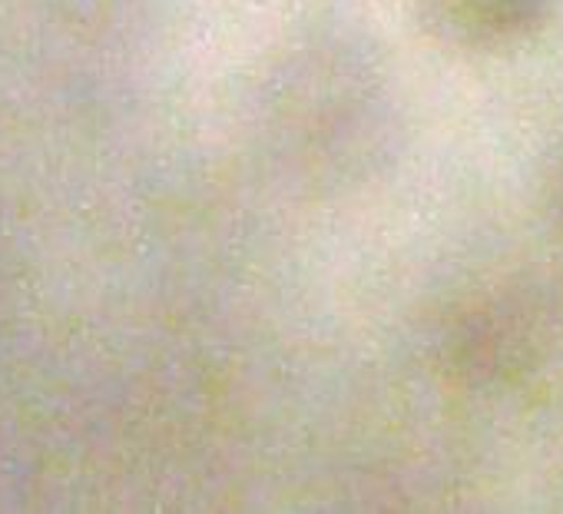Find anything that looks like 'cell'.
<instances>
[{"label": "cell", "mask_w": 563, "mask_h": 514, "mask_svg": "<svg viewBox=\"0 0 563 514\" xmlns=\"http://www.w3.org/2000/svg\"><path fill=\"white\" fill-rule=\"evenodd\" d=\"M550 0H421L428 31L461 51H504L527 41Z\"/></svg>", "instance_id": "cell-1"}]
</instances>
